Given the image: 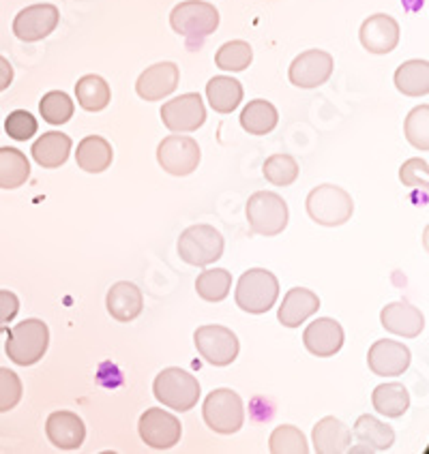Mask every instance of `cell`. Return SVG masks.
<instances>
[{"mask_svg": "<svg viewBox=\"0 0 429 454\" xmlns=\"http://www.w3.org/2000/svg\"><path fill=\"white\" fill-rule=\"evenodd\" d=\"M170 24L174 33L187 39L189 48H195V43L213 35L219 26V12L211 3H198V0H187L180 3L170 13Z\"/></svg>", "mask_w": 429, "mask_h": 454, "instance_id": "cell-1", "label": "cell"}, {"mask_svg": "<svg viewBox=\"0 0 429 454\" xmlns=\"http://www.w3.org/2000/svg\"><path fill=\"white\" fill-rule=\"evenodd\" d=\"M50 330L41 319H24L22 324H15L9 333L4 352L15 364L30 366L39 363L48 352Z\"/></svg>", "mask_w": 429, "mask_h": 454, "instance_id": "cell-2", "label": "cell"}, {"mask_svg": "<svg viewBox=\"0 0 429 454\" xmlns=\"http://www.w3.org/2000/svg\"><path fill=\"white\" fill-rule=\"evenodd\" d=\"M153 392L159 403L170 407V410L189 411L198 405L200 384L187 371L170 366L155 378Z\"/></svg>", "mask_w": 429, "mask_h": 454, "instance_id": "cell-3", "label": "cell"}, {"mask_svg": "<svg viewBox=\"0 0 429 454\" xmlns=\"http://www.w3.org/2000/svg\"><path fill=\"white\" fill-rule=\"evenodd\" d=\"M279 296V281L266 268H251L239 278L236 286V304L242 311L260 316L273 307Z\"/></svg>", "mask_w": 429, "mask_h": 454, "instance_id": "cell-4", "label": "cell"}, {"mask_svg": "<svg viewBox=\"0 0 429 454\" xmlns=\"http://www.w3.org/2000/svg\"><path fill=\"white\" fill-rule=\"evenodd\" d=\"M354 202L348 191L335 184H320L307 195V215L318 225H344L353 219Z\"/></svg>", "mask_w": 429, "mask_h": 454, "instance_id": "cell-5", "label": "cell"}, {"mask_svg": "<svg viewBox=\"0 0 429 454\" xmlns=\"http://www.w3.org/2000/svg\"><path fill=\"white\" fill-rule=\"evenodd\" d=\"M203 416L209 429L221 433V435H232L245 422V407L234 390L217 388L206 396Z\"/></svg>", "mask_w": 429, "mask_h": 454, "instance_id": "cell-6", "label": "cell"}, {"mask_svg": "<svg viewBox=\"0 0 429 454\" xmlns=\"http://www.w3.org/2000/svg\"><path fill=\"white\" fill-rule=\"evenodd\" d=\"M247 221L253 234H282L288 225V204L273 191H258L247 202Z\"/></svg>", "mask_w": 429, "mask_h": 454, "instance_id": "cell-7", "label": "cell"}, {"mask_svg": "<svg viewBox=\"0 0 429 454\" xmlns=\"http://www.w3.org/2000/svg\"><path fill=\"white\" fill-rule=\"evenodd\" d=\"M180 260L191 266H209L224 255V236L213 225H191L179 239Z\"/></svg>", "mask_w": 429, "mask_h": 454, "instance_id": "cell-8", "label": "cell"}, {"mask_svg": "<svg viewBox=\"0 0 429 454\" xmlns=\"http://www.w3.org/2000/svg\"><path fill=\"white\" fill-rule=\"evenodd\" d=\"M194 343L209 364L227 366L239 356V339L226 326H203L195 330Z\"/></svg>", "mask_w": 429, "mask_h": 454, "instance_id": "cell-9", "label": "cell"}, {"mask_svg": "<svg viewBox=\"0 0 429 454\" xmlns=\"http://www.w3.org/2000/svg\"><path fill=\"white\" fill-rule=\"evenodd\" d=\"M200 146L194 137L170 136L157 148V161L172 176H189L200 165Z\"/></svg>", "mask_w": 429, "mask_h": 454, "instance_id": "cell-10", "label": "cell"}, {"mask_svg": "<svg viewBox=\"0 0 429 454\" xmlns=\"http://www.w3.org/2000/svg\"><path fill=\"white\" fill-rule=\"evenodd\" d=\"M139 437L147 446L155 450H168V448L177 446L183 435V427H180L179 418L170 411L151 407L139 418Z\"/></svg>", "mask_w": 429, "mask_h": 454, "instance_id": "cell-11", "label": "cell"}, {"mask_svg": "<svg viewBox=\"0 0 429 454\" xmlns=\"http://www.w3.org/2000/svg\"><path fill=\"white\" fill-rule=\"evenodd\" d=\"M162 121L174 133L198 131L206 121L204 103L198 92H187L165 103L162 107Z\"/></svg>", "mask_w": 429, "mask_h": 454, "instance_id": "cell-12", "label": "cell"}, {"mask_svg": "<svg viewBox=\"0 0 429 454\" xmlns=\"http://www.w3.org/2000/svg\"><path fill=\"white\" fill-rule=\"evenodd\" d=\"M60 13L54 4H30L15 15L13 33L20 41L33 43L50 37L59 26Z\"/></svg>", "mask_w": 429, "mask_h": 454, "instance_id": "cell-13", "label": "cell"}, {"mask_svg": "<svg viewBox=\"0 0 429 454\" xmlns=\"http://www.w3.org/2000/svg\"><path fill=\"white\" fill-rule=\"evenodd\" d=\"M333 74V56L322 50H307L290 65V82L298 89H318Z\"/></svg>", "mask_w": 429, "mask_h": 454, "instance_id": "cell-14", "label": "cell"}, {"mask_svg": "<svg viewBox=\"0 0 429 454\" xmlns=\"http://www.w3.org/2000/svg\"><path fill=\"white\" fill-rule=\"evenodd\" d=\"M410 349L400 340L380 339L376 340L367 354V364L380 378H395L401 375L410 366Z\"/></svg>", "mask_w": 429, "mask_h": 454, "instance_id": "cell-15", "label": "cell"}, {"mask_svg": "<svg viewBox=\"0 0 429 454\" xmlns=\"http://www.w3.org/2000/svg\"><path fill=\"white\" fill-rule=\"evenodd\" d=\"M361 43L369 54H389L400 43V24L386 13H376L361 26Z\"/></svg>", "mask_w": 429, "mask_h": 454, "instance_id": "cell-16", "label": "cell"}, {"mask_svg": "<svg viewBox=\"0 0 429 454\" xmlns=\"http://www.w3.org/2000/svg\"><path fill=\"white\" fill-rule=\"evenodd\" d=\"M303 343L318 358H330L344 345V328L335 319L320 317L305 328Z\"/></svg>", "mask_w": 429, "mask_h": 454, "instance_id": "cell-17", "label": "cell"}, {"mask_svg": "<svg viewBox=\"0 0 429 454\" xmlns=\"http://www.w3.org/2000/svg\"><path fill=\"white\" fill-rule=\"evenodd\" d=\"M45 435L60 450H77L84 443L86 427L74 411H54L45 422Z\"/></svg>", "mask_w": 429, "mask_h": 454, "instance_id": "cell-18", "label": "cell"}, {"mask_svg": "<svg viewBox=\"0 0 429 454\" xmlns=\"http://www.w3.org/2000/svg\"><path fill=\"white\" fill-rule=\"evenodd\" d=\"M179 86V67L174 63H157L138 77L136 90L144 101H162Z\"/></svg>", "mask_w": 429, "mask_h": 454, "instance_id": "cell-19", "label": "cell"}, {"mask_svg": "<svg viewBox=\"0 0 429 454\" xmlns=\"http://www.w3.org/2000/svg\"><path fill=\"white\" fill-rule=\"evenodd\" d=\"M380 322L389 333L400 334V337L406 339H415L425 330V317H423V313L406 301L386 304L380 313Z\"/></svg>", "mask_w": 429, "mask_h": 454, "instance_id": "cell-20", "label": "cell"}, {"mask_svg": "<svg viewBox=\"0 0 429 454\" xmlns=\"http://www.w3.org/2000/svg\"><path fill=\"white\" fill-rule=\"evenodd\" d=\"M320 309V298L312 290L305 287H292L290 292L283 296L282 307H279L277 319L286 328L301 326L305 319H309Z\"/></svg>", "mask_w": 429, "mask_h": 454, "instance_id": "cell-21", "label": "cell"}, {"mask_svg": "<svg viewBox=\"0 0 429 454\" xmlns=\"http://www.w3.org/2000/svg\"><path fill=\"white\" fill-rule=\"evenodd\" d=\"M106 307L107 313H110L116 322H133L144 309L142 292L129 281L114 283L112 290L107 292Z\"/></svg>", "mask_w": 429, "mask_h": 454, "instance_id": "cell-22", "label": "cell"}, {"mask_svg": "<svg viewBox=\"0 0 429 454\" xmlns=\"http://www.w3.org/2000/svg\"><path fill=\"white\" fill-rule=\"evenodd\" d=\"M350 443H353V431L338 418L327 416L314 427V450L318 454L348 452Z\"/></svg>", "mask_w": 429, "mask_h": 454, "instance_id": "cell-23", "label": "cell"}, {"mask_svg": "<svg viewBox=\"0 0 429 454\" xmlns=\"http://www.w3.org/2000/svg\"><path fill=\"white\" fill-rule=\"evenodd\" d=\"M354 437L369 452L389 450L393 443H395V431L389 425H385V422H380L376 416L369 414L361 416L354 422Z\"/></svg>", "mask_w": 429, "mask_h": 454, "instance_id": "cell-24", "label": "cell"}, {"mask_svg": "<svg viewBox=\"0 0 429 454\" xmlns=\"http://www.w3.org/2000/svg\"><path fill=\"white\" fill-rule=\"evenodd\" d=\"M114 151L107 139L99 136H89L77 144L75 161L80 165V169L89 174H101L106 172L112 165Z\"/></svg>", "mask_w": 429, "mask_h": 454, "instance_id": "cell-25", "label": "cell"}, {"mask_svg": "<svg viewBox=\"0 0 429 454\" xmlns=\"http://www.w3.org/2000/svg\"><path fill=\"white\" fill-rule=\"evenodd\" d=\"M71 153V137L60 131L44 133L37 142L33 144V159L41 168H60Z\"/></svg>", "mask_w": 429, "mask_h": 454, "instance_id": "cell-26", "label": "cell"}, {"mask_svg": "<svg viewBox=\"0 0 429 454\" xmlns=\"http://www.w3.org/2000/svg\"><path fill=\"white\" fill-rule=\"evenodd\" d=\"M206 97L211 107L219 114H230L241 106L242 86L239 80L227 75H217L206 84Z\"/></svg>", "mask_w": 429, "mask_h": 454, "instance_id": "cell-27", "label": "cell"}, {"mask_svg": "<svg viewBox=\"0 0 429 454\" xmlns=\"http://www.w3.org/2000/svg\"><path fill=\"white\" fill-rule=\"evenodd\" d=\"M277 121L279 114L275 106L265 99L250 101V106H245V110L241 114V125L251 136H266L277 127Z\"/></svg>", "mask_w": 429, "mask_h": 454, "instance_id": "cell-28", "label": "cell"}, {"mask_svg": "<svg viewBox=\"0 0 429 454\" xmlns=\"http://www.w3.org/2000/svg\"><path fill=\"white\" fill-rule=\"evenodd\" d=\"M371 403L376 411L386 418H401L410 407V395H408L404 384H382L371 395Z\"/></svg>", "mask_w": 429, "mask_h": 454, "instance_id": "cell-29", "label": "cell"}, {"mask_svg": "<svg viewBox=\"0 0 429 454\" xmlns=\"http://www.w3.org/2000/svg\"><path fill=\"white\" fill-rule=\"evenodd\" d=\"M397 90L408 97H425L429 92V63L427 60H408L395 71Z\"/></svg>", "mask_w": 429, "mask_h": 454, "instance_id": "cell-30", "label": "cell"}, {"mask_svg": "<svg viewBox=\"0 0 429 454\" xmlns=\"http://www.w3.org/2000/svg\"><path fill=\"white\" fill-rule=\"evenodd\" d=\"M30 176V163L18 148H0V189H18Z\"/></svg>", "mask_w": 429, "mask_h": 454, "instance_id": "cell-31", "label": "cell"}, {"mask_svg": "<svg viewBox=\"0 0 429 454\" xmlns=\"http://www.w3.org/2000/svg\"><path fill=\"white\" fill-rule=\"evenodd\" d=\"M77 103L84 107L86 112H101L106 110L107 103L112 99V92L107 82L99 75H84L75 84Z\"/></svg>", "mask_w": 429, "mask_h": 454, "instance_id": "cell-32", "label": "cell"}, {"mask_svg": "<svg viewBox=\"0 0 429 454\" xmlns=\"http://www.w3.org/2000/svg\"><path fill=\"white\" fill-rule=\"evenodd\" d=\"M232 287V275L224 268H213V270H204L195 281V290L198 296L206 302H221L227 298Z\"/></svg>", "mask_w": 429, "mask_h": 454, "instance_id": "cell-33", "label": "cell"}, {"mask_svg": "<svg viewBox=\"0 0 429 454\" xmlns=\"http://www.w3.org/2000/svg\"><path fill=\"white\" fill-rule=\"evenodd\" d=\"M39 110L44 121L50 122V125H65L74 116V101L67 92L52 90L41 99Z\"/></svg>", "mask_w": 429, "mask_h": 454, "instance_id": "cell-34", "label": "cell"}, {"mask_svg": "<svg viewBox=\"0 0 429 454\" xmlns=\"http://www.w3.org/2000/svg\"><path fill=\"white\" fill-rule=\"evenodd\" d=\"M253 51L247 41H227L219 48L215 63L224 71H245L251 65Z\"/></svg>", "mask_w": 429, "mask_h": 454, "instance_id": "cell-35", "label": "cell"}, {"mask_svg": "<svg viewBox=\"0 0 429 454\" xmlns=\"http://www.w3.org/2000/svg\"><path fill=\"white\" fill-rule=\"evenodd\" d=\"M268 450L273 454H307L309 446L307 440L297 427L283 425L277 427L271 433V440H268Z\"/></svg>", "mask_w": 429, "mask_h": 454, "instance_id": "cell-36", "label": "cell"}, {"mask_svg": "<svg viewBox=\"0 0 429 454\" xmlns=\"http://www.w3.org/2000/svg\"><path fill=\"white\" fill-rule=\"evenodd\" d=\"M265 178L275 187H290L298 178V163L290 154H273L265 161Z\"/></svg>", "mask_w": 429, "mask_h": 454, "instance_id": "cell-37", "label": "cell"}, {"mask_svg": "<svg viewBox=\"0 0 429 454\" xmlns=\"http://www.w3.org/2000/svg\"><path fill=\"white\" fill-rule=\"evenodd\" d=\"M406 137L418 151L429 148V106H418L408 114L404 125Z\"/></svg>", "mask_w": 429, "mask_h": 454, "instance_id": "cell-38", "label": "cell"}, {"mask_svg": "<svg viewBox=\"0 0 429 454\" xmlns=\"http://www.w3.org/2000/svg\"><path fill=\"white\" fill-rule=\"evenodd\" d=\"M22 401V380L18 373L0 366V414L13 410Z\"/></svg>", "mask_w": 429, "mask_h": 454, "instance_id": "cell-39", "label": "cell"}, {"mask_svg": "<svg viewBox=\"0 0 429 454\" xmlns=\"http://www.w3.org/2000/svg\"><path fill=\"white\" fill-rule=\"evenodd\" d=\"M37 121H35L33 114L24 110H15L7 116L4 121V131L12 139H18V142H26L37 133Z\"/></svg>", "mask_w": 429, "mask_h": 454, "instance_id": "cell-40", "label": "cell"}, {"mask_svg": "<svg viewBox=\"0 0 429 454\" xmlns=\"http://www.w3.org/2000/svg\"><path fill=\"white\" fill-rule=\"evenodd\" d=\"M400 178L406 187L427 189L429 184V165L425 159H410L401 165Z\"/></svg>", "mask_w": 429, "mask_h": 454, "instance_id": "cell-41", "label": "cell"}, {"mask_svg": "<svg viewBox=\"0 0 429 454\" xmlns=\"http://www.w3.org/2000/svg\"><path fill=\"white\" fill-rule=\"evenodd\" d=\"M20 301L13 292L0 290V324H9L18 316Z\"/></svg>", "mask_w": 429, "mask_h": 454, "instance_id": "cell-42", "label": "cell"}, {"mask_svg": "<svg viewBox=\"0 0 429 454\" xmlns=\"http://www.w3.org/2000/svg\"><path fill=\"white\" fill-rule=\"evenodd\" d=\"M13 82V67L4 56H0V92L7 90Z\"/></svg>", "mask_w": 429, "mask_h": 454, "instance_id": "cell-43", "label": "cell"}]
</instances>
